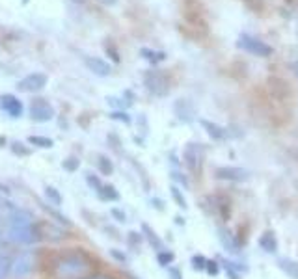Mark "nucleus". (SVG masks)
<instances>
[{
    "instance_id": "obj_6",
    "label": "nucleus",
    "mask_w": 298,
    "mask_h": 279,
    "mask_svg": "<svg viewBox=\"0 0 298 279\" xmlns=\"http://www.w3.org/2000/svg\"><path fill=\"white\" fill-rule=\"evenodd\" d=\"M54 117V108L45 99H34L30 104V119L36 123H47Z\"/></svg>"
},
{
    "instance_id": "obj_34",
    "label": "nucleus",
    "mask_w": 298,
    "mask_h": 279,
    "mask_svg": "<svg viewBox=\"0 0 298 279\" xmlns=\"http://www.w3.org/2000/svg\"><path fill=\"white\" fill-rule=\"evenodd\" d=\"M142 242V235L140 233H129V244H131V246H138V244Z\"/></svg>"
},
{
    "instance_id": "obj_11",
    "label": "nucleus",
    "mask_w": 298,
    "mask_h": 279,
    "mask_svg": "<svg viewBox=\"0 0 298 279\" xmlns=\"http://www.w3.org/2000/svg\"><path fill=\"white\" fill-rule=\"evenodd\" d=\"M173 110H175V115L181 119V121L185 123H190L192 119H194V106L190 104V101H187V99H177L175 104H173Z\"/></svg>"
},
{
    "instance_id": "obj_17",
    "label": "nucleus",
    "mask_w": 298,
    "mask_h": 279,
    "mask_svg": "<svg viewBox=\"0 0 298 279\" xmlns=\"http://www.w3.org/2000/svg\"><path fill=\"white\" fill-rule=\"evenodd\" d=\"M140 56L144 58V60L151 61L153 65L155 63H160V61L166 60V52H162V50H151V49H140Z\"/></svg>"
},
{
    "instance_id": "obj_15",
    "label": "nucleus",
    "mask_w": 298,
    "mask_h": 279,
    "mask_svg": "<svg viewBox=\"0 0 298 279\" xmlns=\"http://www.w3.org/2000/svg\"><path fill=\"white\" fill-rule=\"evenodd\" d=\"M142 233H144V235H146V238H147V242L151 244L153 246V249H158V251H164V242H162V240H160V238L157 237V233H155V231L151 229V227H149V225L147 224H142Z\"/></svg>"
},
{
    "instance_id": "obj_36",
    "label": "nucleus",
    "mask_w": 298,
    "mask_h": 279,
    "mask_svg": "<svg viewBox=\"0 0 298 279\" xmlns=\"http://www.w3.org/2000/svg\"><path fill=\"white\" fill-rule=\"evenodd\" d=\"M168 275H170V279H183L181 272L175 266H168Z\"/></svg>"
},
{
    "instance_id": "obj_16",
    "label": "nucleus",
    "mask_w": 298,
    "mask_h": 279,
    "mask_svg": "<svg viewBox=\"0 0 298 279\" xmlns=\"http://www.w3.org/2000/svg\"><path fill=\"white\" fill-rule=\"evenodd\" d=\"M259 246L261 249H265L267 253H276V249H278V240L274 237V233L267 231V233H263L261 238H259Z\"/></svg>"
},
{
    "instance_id": "obj_30",
    "label": "nucleus",
    "mask_w": 298,
    "mask_h": 279,
    "mask_svg": "<svg viewBox=\"0 0 298 279\" xmlns=\"http://www.w3.org/2000/svg\"><path fill=\"white\" fill-rule=\"evenodd\" d=\"M205 266H207V259L203 255H194L192 257V268L194 270H205Z\"/></svg>"
},
{
    "instance_id": "obj_24",
    "label": "nucleus",
    "mask_w": 298,
    "mask_h": 279,
    "mask_svg": "<svg viewBox=\"0 0 298 279\" xmlns=\"http://www.w3.org/2000/svg\"><path fill=\"white\" fill-rule=\"evenodd\" d=\"M12 270V261L8 255H0V279H6V275Z\"/></svg>"
},
{
    "instance_id": "obj_26",
    "label": "nucleus",
    "mask_w": 298,
    "mask_h": 279,
    "mask_svg": "<svg viewBox=\"0 0 298 279\" xmlns=\"http://www.w3.org/2000/svg\"><path fill=\"white\" fill-rule=\"evenodd\" d=\"M64 170L66 171H69V173H73V171H77L79 170V166H80V160L77 157H69V158H66L64 160Z\"/></svg>"
},
{
    "instance_id": "obj_32",
    "label": "nucleus",
    "mask_w": 298,
    "mask_h": 279,
    "mask_svg": "<svg viewBox=\"0 0 298 279\" xmlns=\"http://www.w3.org/2000/svg\"><path fill=\"white\" fill-rule=\"evenodd\" d=\"M110 214H112V218L116 220V222H120V224H125V222H127V216H125V213H123L122 208H112Z\"/></svg>"
},
{
    "instance_id": "obj_10",
    "label": "nucleus",
    "mask_w": 298,
    "mask_h": 279,
    "mask_svg": "<svg viewBox=\"0 0 298 279\" xmlns=\"http://www.w3.org/2000/svg\"><path fill=\"white\" fill-rule=\"evenodd\" d=\"M84 63L91 73L97 75V77H108L112 73V65L106 60H103V58H97V56H88Z\"/></svg>"
},
{
    "instance_id": "obj_21",
    "label": "nucleus",
    "mask_w": 298,
    "mask_h": 279,
    "mask_svg": "<svg viewBox=\"0 0 298 279\" xmlns=\"http://www.w3.org/2000/svg\"><path fill=\"white\" fill-rule=\"evenodd\" d=\"M43 190H45V195H47V199H49L52 205H56V206L62 205V201H64V199H62V194L54 188V186H45Z\"/></svg>"
},
{
    "instance_id": "obj_41",
    "label": "nucleus",
    "mask_w": 298,
    "mask_h": 279,
    "mask_svg": "<svg viewBox=\"0 0 298 279\" xmlns=\"http://www.w3.org/2000/svg\"><path fill=\"white\" fill-rule=\"evenodd\" d=\"M292 69H294V75L298 77V61H294V63H292Z\"/></svg>"
},
{
    "instance_id": "obj_7",
    "label": "nucleus",
    "mask_w": 298,
    "mask_h": 279,
    "mask_svg": "<svg viewBox=\"0 0 298 279\" xmlns=\"http://www.w3.org/2000/svg\"><path fill=\"white\" fill-rule=\"evenodd\" d=\"M47 75L43 73H30L26 75L25 79L19 80V90L26 91V93H36V91H41L45 86H47Z\"/></svg>"
},
{
    "instance_id": "obj_18",
    "label": "nucleus",
    "mask_w": 298,
    "mask_h": 279,
    "mask_svg": "<svg viewBox=\"0 0 298 279\" xmlns=\"http://www.w3.org/2000/svg\"><path fill=\"white\" fill-rule=\"evenodd\" d=\"M278 266H280L287 275H291L292 279H298V262L283 257V259H278Z\"/></svg>"
},
{
    "instance_id": "obj_23",
    "label": "nucleus",
    "mask_w": 298,
    "mask_h": 279,
    "mask_svg": "<svg viewBox=\"0 0 298 279\" xmlns=\"http://www.w3.org/2000/svg\"><path fill=\"white\" fill-rule=\"evenodd\" d=\"M173 259H175V255L171 253V251H168V249L158 251V255H157V261L160 266H170L171 262H173Z\"/></svg>"
},
{
    "instance_id": "obj_38",
    "label": "nucleus",
    "mask_w": 298,
    "mask_h": 279,
    "mask_svg": "<svg viewBox=\"0 0 298 279\" xmlns=\"http://www.w3.org/2000/svg\"><path fill=\"white\" fill-rule=\"evenodd\" d=\"M106 50H110V54H112V58H114V61H120V56H117V52L114 49H112V47H108V45H106Z\"/></svg>"
},
{
    "instance_id": "obj_35",
    "label": "nucleus",
    "mask_w": 298,
    "mask_h": 279,
    "mask_svg": "<svg viewBox=\"0 0 298 279\" xmlns=\"http://www.w3.org/2000/svg\"><path fill=\"white\" fill-rule=\"evenodd\" d=\"M205 270H207L211 275H216V273L220 272V266H218V262H214V261H207V266H205Z\"/></svg>"
},
{
    "instance_id": "obj_3",
    "label": "nucleus",
    "mask_w": 298,
    "mask_h": 279,
    "mask_svg": "<svg viewBox=\"0 0 298 279\" xmlns=\"http://www.w3.org/2000/svg\"><path fill=\"white\" fill-rule=\"evenodd\" d=\"M36 264H37L36 251H34V249H28V251L17 255V257L13 259L10 273H12L15 279H25V277H28V275H32V273H34V270H36Z\"/></svg>"
},
{
    "instance_id": "obj_29",
    "label": "nucleus",
    "mask_w": 298,
    "mask_h": 279,
    "mask_svg": "<svg viewBox=\"0 0 298 279\" xmlns=\"http://www.w3.org/2000/svg\"><path fill=\"white\" fill-rule=\"evenodd\" d=\"M43 208H45V211H47V213H49L50 216H54V218H56V222H60V224L67 225V227H69V225H71V224H69V220H67L66 216H62V214L58 213V211H54V208H50L49 205H43Z\"/></svg>"
},
{
    "instance_id": "obj_33",
    "label": "nucleus",
    "mask_w": 298,
    "mask_h": 279,
    "mask_svg": "<svg viewBox=\"0 0 298 279\" xmlns=\"http://www.w3.org/2000/svg\"><path fill=\"white\" fill-rule=\"evenodd\" d=\"M110 257H112V259H116L117 262H122V264L127 262V255L122 253L120 249H110Z\"/></svg>"
},
{
    "instance_id": "obj_1",
    "label": "nucleus",
    "mask_w": 298,
    "mask_h": 279,
    "mask_svg": "<svg viewBox=\"0 0 298 279\" xmlns=\"http://www.w3.org/2000/svg\"><path fill=\"white\" fill-rule=\"evenodd\" d=\"M8 238L23 246H36L41 242L43 235L30 213L23 208H13L8 216Z\"/></svg>"
},
{
    "instance_id": "obj_12",
    "label": "nucleus",
    "mask_w": 298,
    "mask_h": 279,
    "mask_svg": "<svg viewBox=\"0 0 298 279\" xmlns=\"http://www.w3.org/2000/svg\"><path fill=\"white\" fill-rule=\"evenodd\" d=\"M200 147L196 146V144H189L185 153H183V158H185V164L189 166V170L196 171L198 170V166H200Z\"/></svg>"
},
{
    "instance_id": "obj_14",
    "label": "nucleus",
    "mask_w": 298,
    "mask_h": 279,
    "mask_svg": "<svg viewBox=\"0 0 298 279\" xmlns=\"http://www.w3.org/2000/svg\"><path fill=\"white\" fill-rule=\"evenodd\" d=\"M218 238H220V244L224 246L225 251H229V253H237L239 251V242L233 238V235L229 233V231L220 229L218 231Z\"/></svg>"
},
{
    "instance_id": "obj_39",
    "label": "nucleus",
    "mask_w": 298,
    "mask_h": 279,
    "mask_svg": "<svg viewBox=\"0 0 298 279\" xmlns=\"http://www.w3.org/2000/svg\"><path fill=\"white\" fill-rule=\"evenodd\" d=\"M82 279H112L110 275H86Z\"/></svg>"
},
{
    "instance_id": "obj_9",
    "label": "nucleus",
    "mask_w": 298,
    "mask_h": 279,
    "mask_svg": "<svg viewBox=\"0 0 298 279\" xmlns=\"http://www.w3.org/2000/svg\"><path fill=\"white\" fill-rule=\"evenodd\" d=\"M216 177L222 181H233V182H243L248 181L250 173L243 168H235V166H222L216 168Z\"/></svg>"
},
{
    "instance_id": "obj_13",
    "label": "nucleus",
    "mask_w": 298,
    "mask_h": 279,
    "mask_svg": "<svg viewBox=\"0 0 298 279\" xmlns=\"http://www.w3.org/2000/svg\"><path fill=\"white\" fill-rule=\"evenodd\" d=\"M200 123H201V127L207 130V134L213 140H225L227 138V130H225L224 127H220V125H216V123H213V121H207V119H200Z\"/></svg>"
},
{
    "instance_id": "obj_4",
    "label": "nucleus",
    "mask_w": 298,
    "mask_h": 279,
    "mask_svg": "<svg viewBox=\"0 0 298 279\" xmlns=\"http://www.w3.org/2000/svg\"><path fill=\"white\" fill-rule=\"evenodd\" d=\"M144 84H146L147 91L153 93L155 97H166L170 93V82L166 79V75L157 69H151L144 75Z\"/></svg>"
},
{
    "instance_id": "obj_25",
    "label": "nucleus",
    "mask_w": 298,
    "mask_h": 279,
    "mask_svg": "<svg viewBox=\"0 0 298 279\" xmlns=\"http://www.w3.org/2000/svg\"><path fill=\"white\" fill-rule=\"evenodd\" d=\"M170 192H171V197H173V201H175L177 203V206H181V208H187V199H185V195L181 194V190L177 188L175 184H173V186H171L170 188Z\"/></svg>"
},
{
    "instance_id": "obj_37",
    "label": "nucleus",
    "mask_w": 298,
    "mask_h": 279,
    "mask_svg": "<svg viewBox=\"0 0 298 279\" xmlns=\"http://www.w3.org/2000/svg\"><path fill=\"white\" fill-rule=\"evenodd\" d=\"M171 177H173V179H177L179 182H183V186H185V188H189V182H187V179H185V177H181L179 173H171Z\"/></svg>"
},
{
    "instance_id": "obj_31",
    "label": "nucleus",
    "mask_w": 298,
    "mask_h": 279,
    "mask_svg": "<svg viewBox=\"0 0 298 279\" xmlns=\"http://www.w3.org/2000/svg\"><path fill=\"white\" fill-rule=\"evenodd\" d=\"M110 117H112V119H116V121L125 123V125H129V123H131V117H129V114H125V112H112V114H110Z\"/></svg>"
},
{
    "instance_id": "obj_2",
    "label": "nucleus",
    "mask_w": 298,
    "mask_h": 279,
    "mask_svg": "<svg viewBox=\"0 0 298 279\" xmlns=\"http://www.w3.org/2000/svg\"><path fill=\"white\" fill-rule=\"evenodd\" d=\"M91 270L90 257L82 251H69L60 255L54 261V272L64 279H82Z\"/></svg>"
},
{
    "instance_id": "obj_22",
    "label": "nucleus",
    "mask_w": 298,
    "mask_h": 279,
    "mask_svg": "<svg viewBox=\"0 0 298 279\" xmlns=\"http://www.w3.org/2000/svg\"><path fill=\"white\" fill-rule=\"evenodd\" d=\"M97 166H99V171H101L103 175H112V173H114V164H112V160H110V158L99 157Z\"/></svg>"
},
{
    "instance_id": "obj_42",
    "label": "nucleus",
    "mask_w": 298,
    "mask_h": 279,
    "mask_svg": "<svg viewBox=\"0 0 298 279\" xmlns=\"http://www.w3.org/2000/svg\"><path fill=\"white\" fill-rule=\"evenodd\" d=\"M4 144H6V138H4V136H0V147H4Z\"/></svg>"
},
{
    "instance_id": "obj_20",
    "label": "nucleus",
    "mask_w": 298,
    "mask_h": 279,
    "mask_svg": "<svg viewBox=\"0 0 298 279\" xmlns=\"http://www.w3.org/2000/svg\"><path fill=\"white\" fill-rule=\"evenodd\" d=\"M28 144L39 147V149H52L54 147V142L47 136H28Z\"/></svg>"
},
{
    "instance_id": "obj_5",
    "label": "nucleus",
    "mask_w": 298,
    "mask_h": 279,
    "mask_svg": "<svg viewBox=\"0 0 298 279\" xmlns=\"http://www.w3.org/2000/svg\"><path fill=\"white\" fill-rule=\"evenodd\" d=\"M237 47L246 50V52H250V54L259 56V58L272 56V47H270V45H267V43L261 41V39H257V37L250 36V34H241V36H239Z\"/></svg>"
},
{
    "instance_id": "obj_8",
    "label": "nucleus",
    "mask_w": 298,
    "mask_h": 279,
    "mask_svg": "<svg viewBox=\"0 0 298 279\" xmlns=\"http://www.w3.org/2000/svg\"><path fill=\"white\" fill-rule=\"evenodd\" d=\"M0 108L4 110L10 117H15V119L21 117L23 112H25L23 103H21L15 95H12V93H4V95H0Z\"/></svg>"
},
{
    "instance_id": "obj_19",
    "label": "nucleus",
    "mask_w": 298,
    "mask_h": 279,
    "mask_svg": "<svg viewBox=\"0 0 298 279\" xmlns=\"http://www.w3.org/2000/svg\"><path fill=\"white\" fill-rule=\"evenodd\" d=\"M97 194L103 201H117L120 199V192H117L112 184H103V188L99 190Z\"/></svg>"
},
{
    "instance_id": "obj_28",
    "label": "nucleus",
    "mask_w": 298,
    "mask_h": 279,
    "mask_svg": "<svg viewBox=\"0 0 298 279\" xmlns=\"http://www.w3.org/2000/svg\"><path fill=\"white\" fill-rule=\"evenodd\" d=\"M12 151L15 153V155H19V157H28V155H30V149H28L25 144H21V142L12 144Z\"/></svg>"
},
{
    "instance_id": "obj_27",
    "label": "nucleus",
    "mask_w": 298,
    "mask_h": 279,
    "mask_svg": "<svg viewBox=\"0 0 298 279\" xmlns=\"http://www.w3.org/2000/svg\"><path fill=\"white\" fill-rule=\"evenodd\" d=\"M86 182H88V184H90L95 192H99V190L103 188V182H101V179H99L97 175H93V173H86Z\"/></svg>"
},
{
    "instance_id": "obj_40",
    "label": "nucleus",
    "mask_w": 298,
    "mask_h": 279,
    "mask_svg": "<svg viewBox=\"0 0 298 279\" xmlns=\"http://www.w3.org/2000/svg\"><path fill=\"white\" fill-rule=\"evenodd\" d=\"M104 6H116L117 4V0H101Z\"/></svg>"
}]
</instances>
